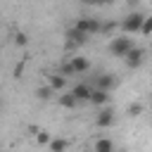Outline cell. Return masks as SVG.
<instances>
[{"mask_svg":"<svg viewBox=\"0 0 152 152\" xmlns=\"http://www.w3.org/2000/svg\"><path fill=\"white\" fill-rule=\"evenodd\" d=\"M133 48H135V45H133L131 38H114V40L109 43V50H112L114 57H126Z\"/></svg>","mask_w":152,"mask_h":152,"instance_id":"cell-1","label":"cell"},{"mask_svg":"<svg viewBox=\"0 0 152 152\" xmlns=\"http://www.w3.org/2000/svg\"><path fill=\"white\" fill-rule=\"evenodd\" d=\"M142 21H145V17H142L140 12H131V14L121 21V26H124V31L135 33V31H140V28H142Z\"/></svg>","mask_w":152,"mask_h":152,"instance_id":"cell-2","label":"cell"},{"mask_svg":"<svg viewBox=\"0 0 152 152\" xmlns=\"http://www.w3.org/2000/svg\"><path fill=\"white\" fill-rule=\"evenodd\" d=\"M78 31H83L86 36H90V33H97L102 26H100V21L97 19H90V17H83V19H78L76 24H74Z\"/></svg>","mask_w":152,"mask_h":152,"instance_id":"cell-3","label":"cell"},{"mask_svg":"<svg viewBox=\"0 0 152 152\" xmlns=\"http://www.w3.org/2000/svg\"><path fill=\"white\" fill-rule=\"evenodd\" d=\"M86 38H88V36H86L83 31H78L76 26H71V28L66 31V45H69V48H78V45H83Z\"/></svg>","mask_w":152,"mask_h":152,"instance_id":"cell-4","label":"cell"},{"mask_svg":"<svg viewBox=\"0 0 152 152\" xmlns=\"http://www.w3.org/2000/svg\"><path fill=\"white\" fill-rule=\"evenodd\" d=\"M97 126H100V128H109V126H114V109L104 107V109L97 114Z\"/></svg>","mask_w":152,"mask_h":152,"instance_id":"cell-5","label":"cell"},{"mask_svg":"<svg viewBox=\"0 0 152 152\" xmlns=\"http://www.w3.org/2000/svg\"><path fill=\"white\" fill-rule=\"evenodd\" d=\"M69 66H71V74H83V71L90 69V62H88L86 57H71Z\"/></svg>","mask_w":152,"mask_h":152,"instance_id":"cell-6","label":"cell"},{"mask_svg":"<svg viewBox=\"0 0 152 152\" xmlns=\"http://www.w3.org/2000/svg\"><path fill=\"white\" fill-rule=\"evenodd\" d=\"M126 64H128L131 69L140 66V64H142V50H140V48H133V50L126 55Z\"/></svg>","mask_w":152,"mask_h":152,"instance_id":"cell-7","label":"cell"},{"mask_svg":"<svg viewBox=\"0 0 152 152\" xmlns=\"http://www.w3.org/2000/svg\"><path fill=\"white\" fill-rule=\"evenodd\" d=\"M116 86V78L112 76V74H102V76H97V81H95V88H100V90H109V88H114Z\"/></svg>","mask_w":152,"mask_h":152,"instance_id":"cell-8","label":"cell"},{"mask_svg":"<svg viewBox=\"0 0 152 152\" xmlns=\"http://www.w3.org/2000/svg\"><path fill=\"white\" fill-rule=\"evenodd\" d=\"M90 102H93V104H107V102H109V90L95 88V90L90 93Z\"/></svg>","mask_w":152,"mask_h":152,"instance_id":"cell-9","label":"cell"},{"mask_svg":"<svg viewBox=\"0 0 152 152\" xmlns=\"http://www.w3.org/2000/svg\"><path fill=\"white\" fill-rule=\"evenodd\" d=\"M76 97H78V102L81 100H90V93H93V88L90 86H86V83H78V86H74V90H71Z\"/></svg>","mask_w":152,"mask_h":152,"instance_id":"cell-10","label":"cell"},{"mask_svg":"<svg viewBox=\"0 0 152 152\" xmlns=\"http://www.w3.org/2000/svg\"><path fill=\"white\" fill-rule=\"evenodd\" d=\"M95 152H116V150L109 138H100V140H95Z\"/></svg>","mask_w":152,"mask_h":152,"instance_id":"cell-11","label":"cell"},{"mask_svg":"<svg viewBox=\"0 0 152 152\" xmlns=\"http://www.w3.org/2000/svg\"><path fill=\"white\" fill-rule=\"evenodd\" d=\"M48 81H50L48 86H50L52 90H62V88H64V76H62V74H52Z\"/></svg>","mask_w":152,"mask_h":152,"instance_id":"cell-12","label":"cell"},{"mask_svg":"<svg viewBox=\"0 0 152 152\" xmlns=\"http://www.w3.org/2000/svg\"><path fill=\"white\" fill-rule=\"evenodd\" d=\"M76 102H78V97H76L74 93H66V95H62V97H59V104H62V107H66V109L76 107Z\"/></svg>","mask_w":152,"mask_h":152,"instance_id":"cell-13","label":"cell"},{"mask_svg":"<svg viewBox=\"0 0 152 152\" xmlns=\"http://www.w3.org/2000/svg\"><path fill=\"white\" fill-rule=\"evenodd\" d=\"M48 145H50L52 152H64V150H66V140H62V138H52Z\"/></svg>","mask_w":152,"mask_h":152,"instance_id":"cell-14","label":"cell"},{"mask_svg":"<svg viewBox=\"0 0 152 152\" xmlns=\"http://www.w3.org/2000/svg\"><path fill=\"white\" fill-rule=\"evenodd\" d=\"M36 95H38L40 100H48V97L52 95V88H50V86H43V88H38V90H36Z\"/></svg>","mask_w":152,"mask_h":152,"instance_id":"cell-15","label":"cell"},{"mask_svg":"<svg viewBox=\"0 0 152 152\" xmlns=\"http://www.w3.org/2000/svg\"><path fill=\"white\" fill-rule=\"evenodd\" d=\"M145 36H150L152 33V17H145V21H142V28H140Z\"/></svg>","mask_w":152,"mask_h":152,"instance_id":"cell-16","label":"cell"},{"mask_svg":"<svg viewBox=\"0 0 152 152\" xmlns=\"http://www.w3.org/2000/svg\"><path fill=\"white\" fill-rule=\"evenodd\" d=\"M14 43H17V45H26V43H28V36H26V33H17V36H14Z\"/></svg>","mask_w":152,"mask_h":152,"instance_id":"cell-17","label":"cell"},{"mask_svg":"<svg viewBox=\"0 0 152 152\" xmlns=\"http://www.w3.org/2000/svg\"><path fill=\"white\" fill-rule=\"evenodd\" d=\"M36 140H38V142H40V145H45V142H50V135H48V133H45V131H40V133H38V135H36Z\"/></svg>","mask_w":152,"mask_h":152,"instance_id":"cell-18","label":"cell"},{"mask_svg":"<svg viewBox=\"0 0 152 152\" xmlns=\"http://www.w3.org/2000/svg\"><path fill=\"white\" fill-rule=\"evenodd\" d=\"M140 112H142V107H140V104H131V107H128V114H131V116H138Z\"/></svg>","mask_w":152,"mask_h":152,"instance_id":"cell-19","label":"cell"},{"mask_svg":"<svg viewBox=\"0 0 152 152\" xmlns=\"http://www.w3.org/2000/svg\"><path fill=\"white\" fill-rule=\"evenodd\" d=\"M86 5H107V2H112V0H83Z\"/></svg>","mask_w":152,"mask_h":152,"instance_id":"cell-20","label":"cell"},{"mask_svg":"<svg viewBox=\"0 0 152 152\" xmlns=\"http://www.w3.org/2000/svg\"><path fill=\"white\" fill-rule=\"evenodd\" d=\"M21 71H24V64H17V66H14V76L19 78V76H21Z\"/></svg>","mask_w":152,"mask_h":152,"instance_id":"cell-21","label":"cell"}]
</instances>
